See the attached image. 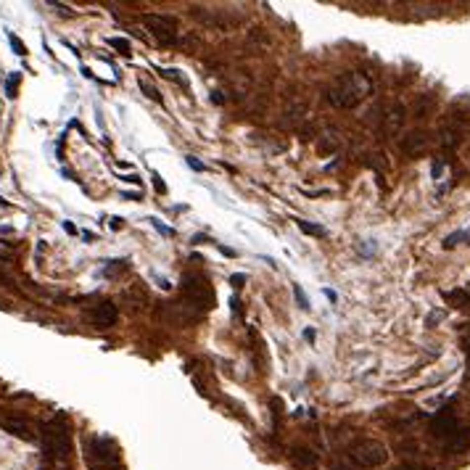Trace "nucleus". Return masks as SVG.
I'll return each mask as SVG.
<instances>
[{
	"instance_id": "obj_1",
	"label": "nucleus",
	"mask_w": 470,
	"mask_h": 470,
	"mask_svg": "<svg viewBox=\"0 0 470 470\" xmlns=\"http://www.w3.org/2000/svg\"><path fill=\"white\" fill-rule=\"evenodd\" d=\"M373 95H375V77L367 69H351V72L341 74L325 92L328 103L341 111L359 109Z\"/></svg>"
},
{
	"instance_id": "obj_2",
	"label": "nucleus",
	"mask_w": 470,
	"mask_h": 470,
	"mask_svg": "<svg viewBox=\"0 0 470 470\" xmlns=\"http://www.w3.org/2000/svg\"><path fill=\"white\" fill-rule=\"evenodd\" d=\"M43 452L53 462H66L72 454V428L64 415H53L48 423H43Z\"/></svg>"
},
{
	"instance_id": "obj_3",
	"label": "nucleus",
	"mask_w": 470,
	"mask_h": 470,
	"mask_svg": "<svg viewBox=\"0 0 470 470\" xmlns=\"http://www.w3.org/2000/svg\"><path fill=\"white\" fill-rule=\"evenodd\" d=\"M85 460H87L90 470H125L119 460V446L109 436L85 438Z\"/></svg>"
},
{
	"instance_id": "obj_4",
	"label": "nucleus",
	"mask_w": 470,
	"mask_h": 470,
	"mask_svg": "<svg viewBox=\"0 0 470 470\" xmlns=\"http://www.w3.org/2000/svg\"><path fill=\"white\" fill-rule=\"evenodd\" d=\"M346 460H351L362 470H375V468H383L391 460V449L381 438H359V441H354L349 446Z\"/></svg>"
},
{
	"instance_id": "obj_5",
	"label": "nucleus",
	"mask_w": 470,
	"mask_h": 470,
	"mask_svg": "<svg viewBox=\"0 0 470 470\" xmlns=\"http://www.w3.org/2000/svg\"><path fill=\"white\" fill-rule=\"evenodd\" d=\"M182 296H185V304H190L193 309L201 314V312H209L214 306V291L209 286V280H206V275H185L182 277Z\"/></svg>"
},
{
	"instance_id": "obj_6",
	"label": "nucleus",
	"mask_w": 470,
	"mask_h": 470,
	"mask_svg": "<svg viewBox=\"0 0 470 470\" xmlns=\"http://www.w3.org/2000/svg\"><path fill=\"white\" fill-rule=\"evenodd\" d=\"M143 24L151 29V35L156 37L161 45H174L177 43V24H174V19L161 16V13H145Z\"/></svg>"
},
{
	"instance_id": "obj_7",
	"label": "nucleus",
	"mask_w": 470,
	"mask_h": 470,
	"mask_svg": "<svg viewBox=\"0 0 470 470\" xmlns=\"http://www.w3.org/2000/svg\"><path fill=\"white\" fill-rule=\"evenodd\" d=\"M85 320L90 322V325H95V328H111V325H117V320H119V309H117V304H111V301H101V304H95V306H90L87 312H85Z\"/></svg>"
},
{
	"instance_id": "obj_8",
	"label": "nucleus",
	"mask_w": 470,
	"mask_h": 470,
	"mask_svg": "<svg viewBox=\"0 0 470 470\" xmlns=\"http://www.w3.org/2000/svg\"><path fill=\"white\" fill-rule=\"evenodd\" d=\"M0 428L5 430V433L16 436V438H24V441H35V430L29 426L27 420L21 418H0Z\"/></svg>"
},
{
	"instance_id": "obj_9",
	"label": "nucleus",
	"mask_w": 470,
	"mask_h": 470,
	"mask_svg": "<svg viewBox=\"0 0 470 470\" xmlns=\"http://www.w3.org/2000/svg\"><path fill=\"white\" fill-rule=\"evenodd\" d=\"M291 457H294V462L299 468H306V470L317 465V454L312 449H306V446H294V449H291Z\"/></svg>"
},
{
	"instance_id": "obj_10",
	"label": "nucleus",
	"mask_w": 470,
	"mask_h": 470,
	"mask_svg": "<svg viewBox=\"0 0 470 470\" xmlns=\"http://www.w3.org/2000/svg\"><path fill=\"white\" fill-rule=\"evenodd\" d=\"M320 148L322 151H338L341 148V132H336V129H328V135H325V140H320Z\"/></svg>"
},
{
	"instance_id": "obj_11",
	"label": "nucleus",
	"mask_w": 470,
	"mask_h": 470,
	"mask_svg": "<svg viewBox=\"0 0 470 470\" xmlns=\"http://www.w3.org/2000/svg\"><path fill=\"white\" fill-rule=\"evenodd\" d=\"M296 225H299V230H301V233H306V235H314V238H325V235H328V230L322 227V225H312V222H306V219H296Z\"/></svg>"
},
{
	"instance_id": "obj_12",
	"label": "nucleus",
	"mask_w": 470,
	"mask_h": 470,
	"mask_svg": "<svg viewBox=\"0 0 470 470\" xmlns=\"http://www.w3.org/2000/svg\"><path fill=\"white\" fill-rule=\"evenodd\" d=\"M159 74H161V77H167V80H174L177 85H180V87H188V80L182 77L180 69H159Z\"/></svg>"
},
{
	"instance_id": "obj_13",
	"label": "nucleus",
	"mask_w": 470,
	"mask_h": 470,
	"mask_svg": "<svg viewBox=\"0 0 470 470\" xmlns=\"http://www.w3.org/2000/svg\"><path fill=\"white\" fill-rule=\"evenodd\" d=\"M109 45H111V48H117L122 56H129V53H132V48H129V40H125V37H109Z\"/></svg>"
},
{
	"instance_id": "obj_14",
	"label": "nucleus",
	"mask_w": 470,
	"mask_h": 470,
	"mask_svg": "<svg viewBox=\"0 0 470 470\" xmlns=\"http://www.w3.org/2000/svg\"><path fill=\"white\" fill-rule=\"evenodd\" d=\"M16 256V246H13L11 241H3V238H0V259H13Z\"/></svg>"
},
{
	"instance_id": "obj_15",
	"label": "nucleus",
	"mask_w": 470,
	"mask_h": 470,
	"mask_svg": "<svg viewBox=\"0 0 470 470\" xmlns=\"http://www.w3.org/2000/svg\"><path fill=\"white\" fill-rule=\"evenodd\" d=\"M19 80L21 77L13 72L11 77H8V82H5V98H16V87H19Z\"/></svg>"
},
{
	"instance_id": "obj_16",
	"label": "nucleus",
	"mask_w": 470,
	"mask_h": 470,
	"mask_svg": "<svg viewBox=\"0 0 470 470\" xmlns=\"http://www.w3.org/2000/svg\"><path fill=\"white\" fill-rule=\"evenodd\" d=\"M294 296H296V301H299V306L306 312L309 309V299H306V294H304V288L299 286V283H294Z\"/></svg>"
},
{
	"instance_id": "obj_17",
	"label": "nucleus",
	"mask_w": 470,
	"mask_h": 470,
	"mask_svg": "<svg viewBox=\"0 0 470 470\" xmlns=\"http://www.w3.org/2000/svg\"><path fill=\"white\" fill-rule=\"evenodd\" d=\"M140 90L145 92V98H151V101L161 103V95H159V90L153 87V85H148V82H145V80H140Z\"/></svg>"
},
{
	"instance_id": "obj_18",
	"label": "nucleus",
	"mask_w": 470,
	"mask_h": 470,
	"mask_svg": "<svg viewBox=\"0 0 470 470\" xmlns=\"http://www.w3.org/2000/svg\"><path fill=\"white\" fill-rule=\"evenodd\" d=\"M148 222H151V225H153V227H156V230H159V233H161V235H174V227H167V225H164V222H161L159 217H151Z\"/></svg>"
},
{
	"instance_id": "obj_19",
	"label": "nucleus",
	"mask_w": 470,
	"mask_h": 470,
	"mask_svg": "<svg viewBox=\"0 0 470 470\" xmlns=\"http://www.w3.org/2000/svg\"><path fill=\"white\" fill-rule=\"evenodd\" d=\"M8 40H11V48L16 50V56H27V48H24V43H21V40H19L16 35H11Z\"/></svg>"
},
{
	"instance_id": "obj_20",
	"label": "nucleus",
	"mask_w": 470,
	"mask_h": 470,
	"mask_svg": "<svg viewBox=\"0 0 470 470\" xmlns=\"http://www.w3.org/2000/svg\"><path fill=\"white\" fill-rule=\"evenodd\" d=\"M333 470H362V468L354 465L351 460H341V462H333Z\"/></svg>"
},
{
	"instance_id": "obj_21",
	"label": "nucleus",
	"mask_w": 470,
	"mask_h": 470,
	"mask_svg": "<svg viewBox=\"0 0 470 470\" xmlns=\"http://www.w3.org/2000/svg\"><path fill=\"white\" fill-rule=\"evenodd\" d=\"M185 161H188V167L193 169V172H206V167H204L196 156H185Z\"/></svg>"
},
{
	"instance_id": "obj_22",
	"label": "nucleus",
	"mask_w": 470,
	"mask_h": 470,
	"mask_svg": "<svg viewBox=\"0 0 470 470\" xmlns=\"http://www.w3.org/2000/svg\"><path fill=\"white\" fill-rule=\"evenodd\" d=\"M230 283H233V288H243V283H246V275H243V272H238V275H233V277H230Z\"/></svg>"
},
{
	"instance_id": "obj_23",
	"label": "nucleus",
	"mask_w": 470,
	"mask_h": 470,
	"mask_svg": "<svg viewBox=\"0 0 470 470\" xmlns=\"http://www.w3.org/2000/svg\"><path fill=\"white\" fill-rule=\"evenodd\" d=\"M153 185H156V190H159V193H167V185L161 182V177H159L156 172H153Z\"/></svg>"
},
{
	"instance_id": "obj_24",
	"label": "nucleus",
	"mask_w": 470,
	"mask_h": 470,
	"mask_svg": "<svg viewBox=\"0 0 470 470\" xmlns=\"http://www.w3.org/2000/svg\"><path fill=\"white\" fill-rule=\"evenodd\" d=\"M50 5H53V8H58L61 13H66V16H72V13H74L72 8H69V5H61V3H50Z\"/></svg>"
},
{
	"instance_id": "obj_25",
	"label": "nucleus",
	"mask_w": 470,
	"mask_h": 470,
	"mask_svg": "<svg viewBox=\"0 0 470 470\" xmlns=\"http://www.w3.org/2000/svg\"><path fill=\"white\" fill-rule=\"evenodd\" d=\"M217 249H219L222 254H225V256H238V254H235L233 249H227V246H222V243H217Z\"/></svg>"
},
{
	"instance_id": "obj_26",
	"label": "nucleus",
	"mask_w": 470,
	"mask_h": 470,
	"mask_svg": "<svg viewBox=\"0 0 470 470\" xmlns=\"http://www.w3.org/2000/svg\"><path fill=\"white\" fill-rule=\"evenodd\" d=\"M122 180H125V182H132V185H140V177H137V174H127V177H122Z\"/></svg>"
},
{
	"instance_id": "obj_27",
	"label": "nucleus",
	"mask_w": 470,
	"mask_h": 470,
	"mask_svg": "<svg viewBox=\"0 0 470 470\" xmlns=\"http://www.w3.org/2000/svg\"><path fill=\"white\" fill-rule=\"evenodd\" d=\"M304 338L312 343V341H314V328H306V330H304Z\"/></svg>"
},
{
	"instance_id": "obj_28",
	"label": "nucleus",
	"mask_w": 470,
	"mask_h": 470,
	"mask_svg": "<svg viewBox=\"0 0 470 470\" xmlns=\"http://www.w3.org/2000/svg\"><path fill=\"white\" fill-rule=\"evenodd\" d=\"M325 296H328V299H330V301H333V304L338 301V294H336V291H330V288H325Z\"/></svg>"
},
{
	"instance_id": "obj_29",
	"label": "nucleus",
	"mask_w": 470,
	"mask_h": 470,
	"mask_svg": "<svg viewBox=\"0 0 470 470\" xmlns=\"http://www.w3.org/2000/svg\"><path fill=\"white\" fill-rule=\"evenodd\" d=\"M111 227L119 230V227H122V217H111Z\"/></svg>"
},
{
	"instance_id": "obj_30",
	"label": "nucleus",
	"mask_w": 470,
	"mask_h": 470,
	"mask_svg": "<svg viewBox=\"0 0 470 470\" xmlns=\"http://www.w3.org/2000/svg\"><path fill=\"white\" fill-rule=\"evenodd\" d=\"M64 230H66V233H72V235L77 233V227L72 225V222H64Z\"/></svg>"
},
{
	"instance_id": "obj_31",
	"label": "nucleus",
	"mask_w": 470,
	"mask_h": 470,
	"mask_svg": "<svg viewBox=\"0 0 470 470\" xmlns=\"http://www.w3.org/2000/svg\"><path fill=\"white\" fill-rule=\"evenodd\" d=\"M0 206H8V201H3V198H0Z\"/></svg>"
}]
</instances>
